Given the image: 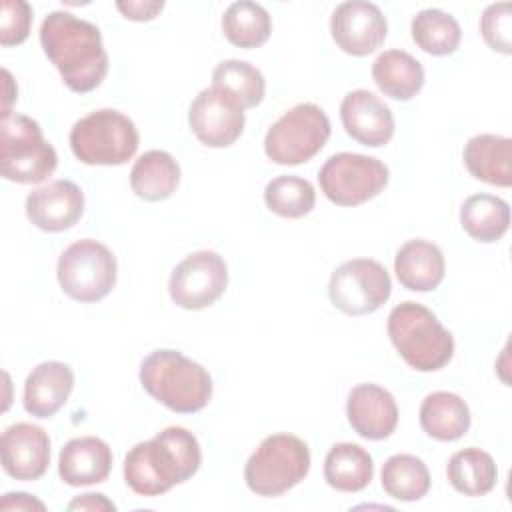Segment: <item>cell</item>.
I'll return each mask as SVG.
<instances>
[{
	"label": "cell",
	"instance_id": "1",
	"mask_svg": "<svg viewBox=\"0 0 512 512\" xmlns=\"http://www.w3.org/2000/svg\"><path fill=\"white\" fill-rule=\"evenodd\" d=\"M40 44L72 92H90L106 78L108 54L92 22L62 10L50 12L40 26Z\"/></svg>",
	"mask_w": 512,
	"mask_h": 512
},
{
	"label": "cell",
	"instance_id": "2",
	"mask_svg": "<svg viewBox=\"0 0 512 512\" xmlns=\"http://www.w3.org/2000/svg\"><path fill=\"white\" fill-rule=\"evenodd\" d=\"M202 462L196 436L168 426L152 440L138 442L124 458V480L140 496H160L192 478Z\"/></svg>",
	"mask_w": 512,
	"mask_h": 512
},
{
	"label": "cell",
	"instance_id": "3",
	"mask_svg": "<svg viewBox=\"0 0 512 512\" xmlns=\"http://www.w3.org/2000/svg\"><path fill=\"white\" fill-rule=\"evenodd\" d=\"M142 388L168 410L194 414L206 408L212 396L208 370L178 350L150 352L140 364Z\"/></svg>",
	"mask_w": 512,
	"mask_h": 512
},
{
	"label": "cell",
	"instance_id": "4",
	"mask_svg": "<svg viewBox=\"0 0 512 512\" xmlns=\"http://www.w3.org/2000/svg\"><path fill=\"white\" fill-rule=\"evenodd\" d=\"M388 336L408 366L418 372L444 368L454 354V338L432 310L402 302L388 316Z\"/></svg>",
	"mask_w": 512,
	"mask_h": 512
},
{
	"label": "cell",
	"instance_id": "5",
	"mask_svg": "<svg viewBox=\"0 0 512 512\" xmlns=\"http://www.w3.org/2000/svg\"><path fill=\"white\" fill-rule=\"evenodd\" d=\"M58 154L30 116L8 112L0 120V172L18 184H40L54 174Z\"/></svg>",
	"mask_w": 512,
	"mask_h": 512
},
{
	"label": "cell",
	"instance_id": "6",
	"mask_svg": "<svg viewBox=\"0 0 512 512\" xmlns=\"http://www.w3.org/2000/svg\"><path fill=\"white\" fill-rule=\"evenodd\" d=\"M138 142L134 122L112 108L90 112L70 130L72 154L90 166L126 164L136 154Z\"/></svg>",
	"mask_w": 512,
	"mask_h": 512
},
{
	"label": "cell",
	"instance_id": "7",
	"mask_svg": "<svg viewBox=\"0 0 512 512\" xmlns=\"http://www.w3.org/2000/svg\"><path fill=\"white\" fill-rule=\"evenodd\" d=\"M310 470V450L294 434L266 436L244 466L246 486L258 496H280L300 484Z\"/></svg>",
	"mask_w": 512,
	"mask_h": 512
},
{
	"label": "cell",
	"instance_id": "8",
	"mask_svg": "<svg viewBox=\"0 0 512 512\" xmlns=\"http://www.w3.org/2000/svg\"><path fill=\"white\" fill-rule=\"evenodd\" d=\"M330 138L326 112L312 104H296L284 112L266 132L264 152L280 166H296L314 158Z\"/></svg>",
	"mask_w": 512,
	"mask_h": 512
},
{
	"label": "cell",
	"instance_id": "9",
	"mask_svg": "<svg viewBox=\"0 0 512 512\" xmlns=\"http://www.w3.org/2000/svg\"><path fill=\"white\" fill-rule=\"evenodd\" d=\"M116 256L102 242L84 238L70 244L58 258L56 276L62 292L76 302H98L116 284Z\"/></svg>",
	"mask_w": 512,
	"mask_h": 512
},
{
	"label": "cell",
	"instance_id": "10",
	"mask_svg": "<svg viewBox=\"0 0 512 512\" xmlns=\"http://www.w3.org/2000/svg\"><path fill=\"white\" fill-rule=\"evenodd\" d=\"M388 168L374 156L340 152L318 172L322 194L336 206H358L378 196L388 184Z\"/></svg>",
	"mask_w": 512,
	"mask_h": 512
},
{
	"label": "cell",
	"instance_id": "11",
	"mask_svg": "<svg viewBox=\"0 0 512 512\" xmlns=\"http://www.w3.org/2000/svg\"><path fill=\"white\" fill-rule=\"evenodd\" d=\"M392 292L386 268L372 258L342 262L330 276V302L348 316H364L378 310Z\"/></svg>",
	"mask_w": 512,
	"mask_h": 512
},
{
	"label": "cell",
	"instance_id": "12",
	"mask_svg": "<svg viewBox=\"0 0 512 512\" xmlns=\"http://www.w3.org/2000/svg\"><path fill=\"white\" fill-rule=\"evenodd\" d=\"M228 286V266L214 250H198L178 262L170 274L168 292L176 306L202 310L212 306Z\"/></svg>",
	"mask_w": 512,
	"mask_h": 512
},
{
	"label": "cell",
	"instance_id": "13",
	"mask_svg": "<svg viewBox=\"0 0 512 512\" xmlns=\"http://www.w3.org/2000/svg\"><path fill=\"white\" fill-rule=\"evenodd\" d=\"M244 122V108L216 86L200 90L188 110V124L194 136L210 148L234 144L244 130Z\"/></svg>",
	"mask_w": 512,
	"mask_h": 512
},
{
	"label": "cell",
	"instance_id": "14",
	"mask_svg": "<svg viewBox=\"0 0 512 512\" xmlns=\"http://www.w3.org/2000/svg\"><path fill=\"white\" fill-rule=\"evenodd\" d=\"M330 32L340 50L352 56H368L386 38L388 24L382 10L364 0L342 2L330 18Z\"/></svg>",
	"mask_w": 512,
	"mask_h": 512
},
{
	"label": "cell",
	"instance_id": "15",
	"mask_svg": "<svg viewBox=\"0 0 512 512\" xmlns=\"http://www.w3.org/2000/svg\"><path fill=\"white\" fill-rule=\"evenodd\" d=\"M0 454L4 472L22 482L38 480L50 464V436L30 422H16L2 432Z\"/></svg>",
	"mask_w": 512,
	"mask_h": 512
},
{
	"label": "cell",
	"instance_id": "16",
	"mask_svg": "<svg viewBox=\"0 0 512 512\" xmlns=\"http://www.w3.org/2000/svg\"><path fill=\"white\" fill-rule=\"evenodd\" d=\"M84 212V194L72 180H54L26 196L28 220L44 232L72 228Z\"/></svg>",
	"mask_w": 512,
	"mask_h": 512
},
{
	"label": "cell",
	"instance_id": "17",
	"mask_svg": "<svg viewBox=\"0 0 512 512\" xmlns=\"http://www.w3.org/2000/svg\"><path fill=\"white\" fill-rule=\"evenodd\" d=\"M340 120L350 138L362 146L378 148L394 136V116L388 104L368 90H352L342 98Z\"/></svg>",
	"mask_w": 512,
	"mask_h": 512
},
{
	"label": "cell",
	"instance_id": "18",
	"mask_svg": "<svg viewBox=\"0 0 512 512\" xmlns=\"http://www.w3.org/2000/svg\"><path fill=\"white\" fill-rule=\"evenodd\" d=\"M346 416L358 436L366 440H384L396 430L398 406L386 388L368 382L350 390Z\"/></svg>",
	"mask_w": 512,
	"mask_h": 512
},
{
	"label": "cell",
	"instance_id": "19",
	"mask_svg": "<svg viewBox=\"0 0 512 512\" xmlns=\"http://www.w3.org/2000/svg\"><path fill=\"white\" fill-rule=\"evenodd\" d=\"M112 470V450L96 436L68 440L58 456V474L68 486H92L108 478Z\"/></svg>",
	"mask_w": 512,
	"mask_h": 512
},
{
	"label": "cell",
	"instance_id": "20",
	"mask_svg": "<svg viewBox=\"0 0 512 512\" xmlns=\"http://www.w3.org/2000/svg\"><path fill=\"white\" fill-rule=\"evenodd\" d=\"M74 388V372L58 360L40 362L24 382V410L34 418L54 416Z\"/></svg>",
	"mask_w": 512,
	"mask_h": 512
},
{
	"label": "cell",
	"instance_id": "21",
	"mask_svg": "<svg viewBox=\"0 0 512 512\" xmlns=\"http://www.w3.org/2000/svg\"><path fill=\"white\" fill-rule=\"evenodd\" d=\"M444 254L428 240L416 238L402 244L394 258V272L398 282L412 292H430L444 280Z\"/></svg>",
	"mask_w": 512,
	"mask_h": 512
},
{
	"label": "cell",
	"instance_id": "22",
	"mask_svg": "<svg viewBox=\"0 0 512 512\" xmlns=\"http://www.w3.org/2000/svg\"><path fill=\"white\" fill-rule=\"evenodd\" d=\"M462 160L468 172L486 184H512V140L498 134H476L464 144Z\"/></svg>",
	"mask_w": 512,
	"mask_h": 512
},
{
	"label": "cell",
	"instance_id": "23",
	"mask_svg": "<svg viewBox=\"0 0 512 512\" xmlns=\"http://www.w3.org/2000/svg\"><path fill=\"white\" fill-rule=\"evenodd\" d=\"M180 184V166L172 154L164 150L144 152L130 170L132 192L146 202L170 198Z\"/></svg>",
	"mask_w": 512,
	"mask_h": 512
},
{
	"label": "cell",
	"instance_id": "24",
	"mask_svg": "<svg viewBox=\"0 0 512 512\" xmlns=\"http://www.w3.org/2000/svg\"><path fill=\"white\" fill-rule=\"evenodd\" d=\"M422 430L440 442H454L470 428V408L454 392H432L420 406Z\"/></svg>",
	"mask_w": 512,
	"mask_h": 512
},
{
	"label": "cell",
	"instance_id": "25",
	"mask_svg": "<svg viewBox=\"0 0 512 512\" xmlns=\"http://www.w3.org/2000/svg\"><path fill=\"white\" fill-rule=\"evenodd\" d=\"M372 78L392 100H412L424 86L422 64L404 50H386L372 64Z\"/></svg>",
	"mask_w": 512,
	"mask_h": 512
},
{
	"label": "cell",
	"instance_id": "26",
	"mask_svg": "<svg viewBox=\"0 0 512 512\" xmlns=\"http://www.w3.org/2000/svg\"><path fill=\"white\" fill-rule=\"evenodd\" d=\"M374 474V462L368 450L360 444L340 442L334 444L324 460V480L340 492L364 490Z\"/></svg>",
	"mask_w": 512,
	"mask_h": 512
},
{
	"label": "cell",
	"instance_id": "27",
	"mask_svg": "<svg viewBox=\"0 0 512 512\" xmlns=\"http://www.w3.org/2000/svg\"><path fill=\"white\" fill-rule=\"evenodd\" d=\"M460 224L478 242L500 240L510 226V206L494 194L468 196L460 208Z\"/></svg>",
	"mask_w": 512,
	"mask_h": 512
},
{
	"label": "cell",
	"instance_id": "28",
	"mask_svg": "<svg viewBox=\"0 0 512 512\" xmlns=\"http://www.w3.org/2000/svg\"><path fill=\"white\" fill-rule=\"evenodd\" d=\"M448 482L464 496H484L496 486L498 468L494 458L480 448H464L448 460Z\"/></svg>",
	"mask_w": 512,
	"mask_h": 512
},
{
	"label": "cell",
	"instance_id": "29",
	"mask_svg": "<svg viewBox=\"0 0 512 512\" xmlns=\"http://www.w3.org/2000/svg\"><path fill=\"white\" fill-rule=\"evenodd\" d=\"M222 30L230 44L238 48H258L272 32V18L264 6L242 0L226 8L222 16Z\"/></svg>",
	"mask_w": 512,
	"mask_h": 512
},
{
	"label": "cell",
	"instance_id": "30",
	"mask_svg": "<svg viewBox=\"0 0 512 512\" xmlns=\"http://www.w3.org/2000/svg\"><path fill=\"white\" fill-rule=\"evenodd\" d=\"M382 488L394 500L414 502L428 494L430 472L420 458L394 454L382 466Z\"/></svg>",
	"mask_w": 512,
	"mask_h": 512
},
{
	"label": "cell",
	"instance_id": "31",
	"mask_svg": "<svg viewBox=\"0 0 512 512\" xmlns=\"http://www.w3.org/2000/svg\"><path fill=\"white\" fill-rule=\"evenodd\" d=\"M412 40L432 56H446L456 52L462 40L460 24L454 16L438 10L426 8L412 18Z\"/></svg>",
	"mask_w": 512,
	"mask_h": 512
},
{
	"label": "cell",
	"instance_id": "32",
	"mask_svg": "<svg viewBox=\"0 0 512 512\" xmlns=\"http://www.w3.org/2000/svg\"><path fill=\"white\" fill-rule=\"evenodd\" d=\"M212 86L230 94L244 110L264 100L266 80L262 72L244 60H224L212 72Z\"/></svg>",
	"mask_w": 512,
	"mask_h": 512
},
{
	"label": "cell",
	"instance_id": "33",
	"mask_svg": "<svg viewBox=\"0 0 512 512\" xmlns=\"http://www.w3.org/2000/svg\"><path fill=\"white\" fill-rule=\"evenodd\" d=\"M264 202L270 212L282 218H302L316 204L314 186L300 176H278L264 188Z\"/></svg>",
	"mask_w": 512,
	"mask_h": 512
},
{
	"label": "cell",
	"instance_id": "34",
	"mask_svg": "<svg viewBox=\"0 0 512 512\" xmlns=\"http://www.w3.org/2000/svg\"><path fill=\"white\" fill-rule=\"evenodd\" d=\"M510 28H512V16H510V2H498L486 6L480 18V32L484 42L500 54L512 52V40H510Z\"/></svg>",
	"mask_w": 512,
	"mask_h": 512
},
{
	"label": "cell",
	"instance_id": "35",
	"mask_svg": "<svg viewBox=\"0 0 512 512\" xmlns=\"http://www.w3.org/2000/svg\"><path fill=\"white\" fill-rule=\"evenodd\" d=\"M32 8L24 0H4L0 16V44L18 46L30 34Z\"/></svg>",
	"mask_w": 512,
	"mask_h": 512
},
{
	"label": "cell",
	"instance_id": "36",
	"mask_svg": "<svg viewBox=\"0 0 512 512\" xmlns=\"http://www.w3.org/2000/svg\"><path fill=\"white\" fill-rule=\"evenodd\" d=\"M116 8L124 14V18L128 20H134V22H146V20H152L158 16V12H162L164 8V2H138V0H128V2H122L118 0L116 2Z\"/></svg>",
	"mask_w": 512,
	"mask_h": 512
},
{
	"label": "cell",
	"instance_id": "37",
	"mask_svg": "<svg viewBox=\"0 0 512 512\" xmlns=\"http://www.w3.org/2000/svg\"><path fill=\"white\" fill-rule=\"evenodd\" d=\"M0 510L2 512H8V510H40V512H44L46 504L26 492H8L0 500Z\"/></svg>",
	"mask_w": 512,
	"mask_h": 512
},
{
	"label": "cell",
	"instance_id": "38",
	"mask_svg": "<svg viewBox=\"0 0 512 512\" xmlns=\"http://www.w3.org/2000/svg\"><path fill=\"white\" fill-rule=\"evenodd\" d=\"M68 510H116V504L112 500H108L104 494H82L78 498H74L68 504Z\"/></svg>",
	"mask_w": 512,
	"mask_h": 512
},
{
	"label": "cell",
	"instance_id": "39",
	"mask_svg": "<svg viewBox=\"0 0 512 512\" xmlns=\"http://www.w3.org/2000/svg\"><path fill=\"white\" fill-rule=\"evenodd\" d=\"M2 76H4V84H6V88H4V110H2V114H8V112H12V110H10V104H12V100L16 98V92L10 90L12 84H14L10 72H8V70H2Z\"/></svg>",
	"mask_w": 512,
	"mask_h": 512
}]
</instances>
